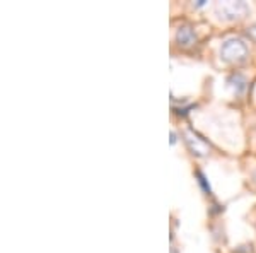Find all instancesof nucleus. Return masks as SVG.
<instances>
[{
	"label": "nucleus",
	"instance_id": "f257e3e1",
	"mask_svg": "<svg viewBox=\"0 0 256 253\" xmlns=\"http://www.w3.org/2000/svg\"><path fill=\"white\" fill-rule=\"evenodd\" d=\"M248 55V47L241 40H227L220 48V57L226 62H241Z\"/></svg>",
	"mask_w": 256,
	"mask_h": 253
},
{
	"label": "nucleus",
	"instance_id": "39448f33",
	"mask_svg": "<svg viewBox=\"0 0 256 253\" xmlns=\"http://www.w3.org/2000/svg\"><path fill=\"white\" fill-rule=\"evenodd\" d=\"M196 175H198V181H200V185L204 186V190H205V192H207V193H210V185L207 183V180H205V176L202 175L200 171H198Z\"/></svg>",
	"mask_w": 256,
	"mask_h": 253
},
{
	"label": "nucleus",
	"instance_id": "f03ea898",
	"mask_svg": "<svg viewBox=\"0 0 256 253\" xmlns=\"http://www.w3.org/2000/svg\"><path fill=\"white\" fill-rule=\"evenodd\" d=\"M248 12V6L244 2H220L217 6V14L220 19L232 21L242 18Z\"/></svg>",
	"mask_w": 256,
	"mask_h": 253
},
{
	"label": "nucleus",
	"instance_id": "20e7f679",
	"mask_svg": "<svg viewBox=\"0 0 256 253\" xmlns=\"http://www.w3.org/2000/svg\"><path fill=\"white\" fill-rule=\"evenodd\" d=\"M186 137H188V139H186V140H188V144H190V146H192V149H193V152H195V154H198V156H204L205 152H207V144H205L204 140H200L196 135L193 137L192 132H188Z\"/></svg>",
	"mask_w": 256,
	"mask_h": 253
},
{
	"label": "nucleus",
	"instance_id": "423d86ee",
	"mask_svg": "<svg viewBox=\"0 0 256 253\" xmlns=\"http://www.w3.org/2000/svg\"><path fill=\"white\" fill-rule=\"evenodd\" d=\"M176 142V134L174 132H171V144H174Z\"/></svg>",
	"mask_w": 256,
	"mask_h": 253
},
{
	"label": "nucleus",
	"instance_id": "7ed1b4c3",
	"mask_svg": "<svg viewBox=\"0 0 256 253\" xmlns=\"http://www.w3.org/2000/svg\"><path fill=\"white\" fill-rule=\"evenodd\" d=\"M176 38H178V41H180V45H184V47H188V45L195 43L196 36H195V33H193L192 28L183 26V28H180V30H178Z\"/></svg>",
	"mask_w": 256,
	"mask_h": 253
}]
</instances>
